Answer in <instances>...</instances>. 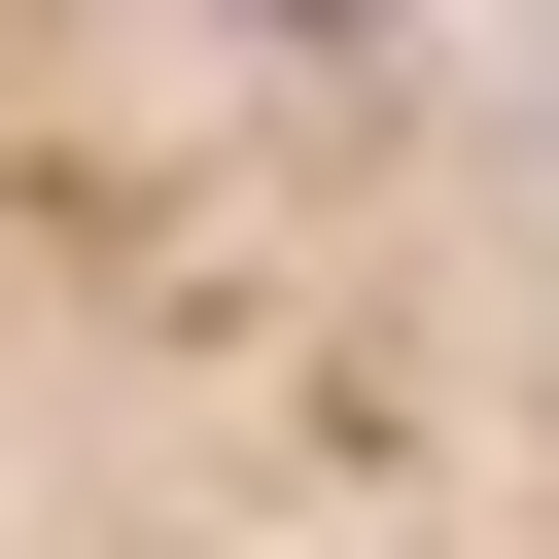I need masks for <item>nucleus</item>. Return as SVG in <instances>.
<instances>
[{"instance_id": "obj_1", "label": "nucleus", "mask_w": 559, "mask_h": 559, "mask_svg": "<svg viewBox=\"0 0 559 559\" xmlns=\"http://www.w3.org/2000/svg\"><path fill=\"white\" fill-rule=\"evenodd\" d=\"M0 559H559V35L0 0Z\"/></svg>"}]
</instances>
